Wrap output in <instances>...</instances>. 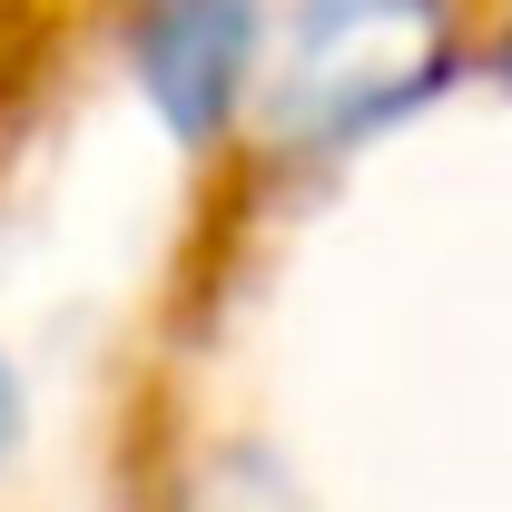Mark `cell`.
I'll return each mask as SVG.
<instances>
[{
	"mask_svg": "<svg viewBox=\"0 0 512 512\" xmlns=\"http://www.w3.org/2000/svg\"><path fill=\"white\" fill-rule=\"evenodd\" d=\"M0 434H10V394H0Z\"/></svg>",
	"mask_w": 512,
	"mask_h": 512,
	"instance_id": "1",
	"label": "cell"
}]
</instances>
